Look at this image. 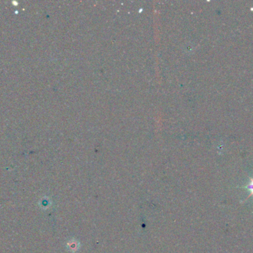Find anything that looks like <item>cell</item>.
Listing matches in <instances>:
<instances>
[{
	"instance_id": "6da1fadb",
	"label": "cell",
	"mask_w": 253,
	"mask_h": 253,
	"mask_svg": "<svg viewBox=\"0 0 253 253\" xmlns=\"http://www.w3.org/2000/svg\"><path fill=\"white\" fill-rule=\"evenodd\" d=\"M245 189H247V190H249L251 192V196H253V178L251 180V182L248 185H247L246 187H244Z\"/></svg>"
}]
</instances>
